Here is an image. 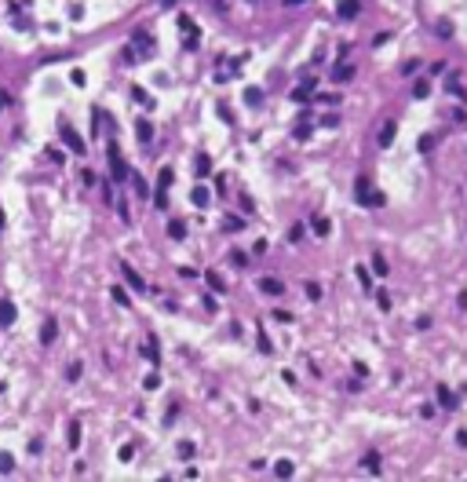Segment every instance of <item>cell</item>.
I'll return each mask as SVG.
<instances>
[{"label":"cell","instance_id":"6da1fadb","mask_svg":"<svg viewBox=\"0 0 467 482\" xmlns=\"http://www.w3.org/2000/svg\"><path fill=\"white\" fill-rule=\"evenodd\" d=\"M110 172H113V179L117 183H124L132 172H128V165H124V157H121V150H117V143H110Z\"/></svg>","mask_w":467,"mask_h":482},{"label":"cell","instance_id":"7a4b0ae2","mask_svg":"<svg viewBox=\"0 0 467 482\" xmlns=\"http://www.w3.org/2000/svg\"><path fill=\"white\" fill-rule=\"evenodd\" d=\"M62 143H66V146H70L73 153H84V139H81V135H77V132L70 128V124H66V121H62Z\"/></svg>","mask_w":467,"mask_h":482},{"label":"cell","instance_id":"3957f363","mask_svg":"<svg viewBox=\"0 0 467 482\" xmlns=\"http://www.w3.org/2000/svg\"><path fill=\"white\" fill-rule=\"evenodd\" d=\"M121 271H124V282H128V285H132L135 292H146V282H143V278H139V274H135V271L128 267V263H121Z\"/></svg>","mask_w":467,"mask_h":482},{"label":"cell","instance_id":"277c9868","mask_svg":"<svg viewBox=\"0 0 467 482\" xmlns=\"http://www.w3.org/2000/svg\"><path fill=\"white\" fill-rule=\"evenodd\" d=\"M314 88H318V81H314V77H303V84L292 91V99H296V102H303V99H310V91H314Z\"/></svg>","mask_w":467,"mask_h":482},{"label":"cell","instance_id":"5b68a950","mask_svg":"<svg viewBox=\"0 0 467 482\" xmlns=\"http://www.w3.org/2000/svg\"><path fill=\"white\" fill-rule=\"evenodd\" d=\"M394 135H398V124H394V121H387L383 128H380V139H376V143H380V146H391V143H394Z\"/></svg>","mask_w":467,"mask_h":482},{"label":"cell","instance_id":"8992f818","mask_svg":"<svg viewBox=\"0 0 467 482\" xmlns=\"http://www.w3.org/2000/svg\"><path fill=\"white\" fill-rule=\"evenodd\" d=\"M55 333H59V325H55V318H48L40 325V344H55Z\"/></svg>","mask_w":467,"mask_h":482},{"label":"cell","instance_id":"52a82bcc","mask_svg":"<svg viewBox=\"0 0 467 482\" xmlns=\"http://www.w3.org/2000/svg\"><path fill=\"white\" fill-rule=\"evenodd\" d=\"M336 11H339V19H358V0H339Z\"/></svg>","mask_w":467,"mask_h":482},{"label":"cell","instance_id":"ba28073f","mask_svg":"<svg viewBox=\"0 0 467 482\" xmlns=\"http://www.w3.org/2000/svg\"><path fill=\"white\" fill-rule=\"evenodd\" d=\"M259 289H263V292H270V296H277V292H281L285 285L277 282V278H259Z\"/></svg>","mask_w":467,"mask_h":482},{"label":"cell","instance_id":"9c48e42d","mask_svg":"<svg viewBox=\"0 0 467 482\" xmlns=\"http://www.w3.org/2000/svg\"><path fill=\"white\" fill-rule=\"evenodd\" d=\"M438 402H442V406H445V409H453V406H456V395H453V391H449V387H445V384H438Z\"/></svg>","mask_w":467,"mask_h":482},{"label":"cell","instance_id":"30bf717a","mask_svg":"<svg viewBox=\"0 0 467 482\" xmlns=\"http://www.w3.org/2000/svg\"><path fill=\"white\" fill-rule=\"evenodd\" d=\"M351 77H354V66H347V62H339L332 70V81H351Z\"/></svg>","mask_w":467,"mask_h":482},{"label":"cell","instance_id":"8fae6325","mask_svg":"<svg viewBox=\"0 0 467 482\" xmlns=\"http://www.w3.org/2000/svg\"><path fill=\"white\" fill-rule=\"evenodd\" d=\"M15 322V307L8 300H0V325H11Z\"/></svg>","mask_w":467,"mask_h":482},{"label":"cell","instance_id":"7c38bea8","mask_svg":"<svg viewBox=\"0 0 467 482\" xmlns=\"http://www.w3.org/2000/svg\"><path fill=\"white\" fill-rule=\"evenodd\" d=\"M310 227H314V234H318V238L329 234V220H325V216H314V220H310Z\"/></svg>","mask_w":467,"mask_h":482},{"label":"cell","instance_id":"4fadbf2b","mask_svg":"<svg viewBox=\"0 0 467 482\" xmlns=\"http://www.w3.org/2000/svg\"><path fill=\"white\" fill-rule=\"evenodd\" d=\"M132 99H139V102H143V106H146V110H153V99H150V95H146V91H143V88H139V84L132 88Z\"/></svg>","mask_w":467,"mask_h":482},{"label":"cell","instance_id":"5bb4252c","mask_svg":"<svg viewBox=\"0 0 467 482\" xmlns=\"http://www.w3.org/2000/svg\"><path fill=\"white\" fill-rule=\"evenodd\" d=\"M245 102H248V106H259V102H263V91H259V88H245Z\"/></svg>","mask_w":467,"mask_h":482},{"label":"cell","instance_id":"9a60e30c","mask_svg":"<svg viewBox=\"0 0 467 482\" xmlns=\"http://www.w3.org/2000/svg\"><path fill=\"white\" fill-rule=\"evenodd\" d=\"M168 238H176V241H183V238H186V227H183L179 220H176V223H168Z\"/></svg>","mask_w":467,"mask_h":482},{"label":"cell","instance_id":"2e32d148","mask_svg":"<svg viewBox=\"0 0 467 482\" xmlns=\"http://www.w3.org/2000/svg\"><path fill=\"white\" fill-rule=\"evenodd\" d=\"M190 197H194V205H197V208H205V205H208V190H205V186H197Z\"/></svg>","mask_w":467,"mask_h":482},{"label":"cell","instance_id":"e0dca14e","mask_svg":"<svg viewBox=\"0 0 467 482\" xmlns=\"http://www.w3.org/2000/svg\"><path fill=\"white\" fill-rule=\"evenodd\" d=\"M143 387H146V391H157V387H161V372H146Z\"/></svg>","mask_w":467,"mask_h":482},{"label":"cell","instance_id":"ac0fdd59","mask_svg":"<svg viewBox=\"0 0 467 482\" xmlns=\"http://www.w3.org/2000/svg\"><path fill=\"white\" fill-rule=\"evenodd\" d=\"M135 128H139V139H143V143H150V139H153V128H150V121H139Z\"/></svg>","mask_w":467,"mask_h":482},{"label":"cell","instance_id":"d6986e66","mask_svg":"<svg viewBox=\"0 0 467 482\" xmlns=\"http://www.w3.org/2000/svg\"><path fill=\"white\" fill-rule=\"evenodd\" d=\"M128 179H132V186H135V190H139V197H146V179H143V176H139V172H132Z\"/></svg>","mask_w":467,"mask_h":482},{"label":"cell","instance_id":"ffe728a7","mask_svg":"<svg viewBox=\"0 0 467 482\" xmlns=\"http://www.w3.org/2000/svg\"><path fill=\"white\" fill-rule=\"evenodd\" d=\"M66 380H70V384L81 380V362H70V365H66Z\"/></svg>","mask_w":467,"mask_h":482},{"label":"cell","instance_id":"44dd1931","mask_svg":"<svg viewBox=\"0 0 467 482\" xmlns=\"http://www.w3.org/2000/svg\"><path fill=\"white\" fill-rule=\"evenodd\" d=\"M445 88H449V95H460V99H463V88H460V81H456V73L445 81Z\"/></svg>","mask_w":467,"mask_h":482},{"label":"cell","instance_id":"7402d4cb","mask_svg":"<svg viewBox=\"0 0 467 482\" xmlns=\"http://www.w3.org/2000/svg\"><path fill=\"white\" fill-rule=\"evenodd\" d=\"M11 468H15V457L11 453H0V475H8Z\"/></svg>","mask_w":467,"mask_h":482},{"label":"cell","instance_id":"603a6c76","mask_svg":"<svg viewBox=\"0 0 467 482\" xmlns=\"http://www.w3.org/2000/svg\"><path fill=\"white\" fill-rule=\"evenodd\" d=\"M70 446H73V449L81 446V424H77V420L70 424Z\"/></svg>","mask_w":467,"mask_h":482},{"label":"cell","instance_id":"cb8c5ba5","mask_svg":"<svg viewBox=\"0 0 467 482\" xmlns=\"http://www.w3.org/2000/svg\"><path fill=\"white\" fill-rule=\"evenodd\" d=\"M358 282H362V289L369 292V289H372V274H369L365 267H358Z\"/></svg>","mask_w":467,"mask_h":482},{"label":"cell","instance_id":"d4e9b609","mask_svg":"<svg viewBox=\"0 0 467 482\" xmlns=\"http://www.w3.org/2000/svg\"><path fill=\"white\" fill-rule=\"evenodd\" d=\"M427 91H431L427 81H416V88H413V95H416V99H427Z\"/></svg>","mask_w":467,"mask_h":482},{"label":"cell","instance_id":"484cf974","mask_svg":"<svg viewBox=\"0 0 467 482\" xmlns=\"http://www.w3.org/2000/svg\"><path fill=\"white\" fill-rule=\"evenodd\" d=\"M168 183H172V168H161V179H157V186H161V190H168Z\"/></svg>","mask_w":467,"mask_h":482},{"label":"cell","instance_id":"4316f807","mask_svg":"<svg viewBox=\"0 0 467 482\" xmlns=\"http://www.w3.org/2000/svg\"><path fill=\"white\" fill-rule=\"evenodd\" d=\"M205 282H208V285H212V289H219V292H223V289H226V285H223V282H219V274H212V271H208V274H205Z\"/></svg>","mask_w":467,"mask_h":482},{"label":"cell","instance_id":"83f0119b","mask_svg":"<svg viewBox=\"0 0 467 482\" xmlns=\"http://www.w3.org/2000/svg\"><path fill=\"white\" fill-rule=\"evenodd\" d=\"M274 471L281 475V478H288V475H292V464H288V460H277V468H274Z\"/></svg>","mask_w":467,"mask_h":482},{"label":"cell","instance_id":"f1b7e54d","mask_svg":"<svg viewBox=\"0 0 467 482\" xmlns=\"http://www.w3.org/2000/svg\"><path fill=\"white\" fill-rule=\"evenodd\" d=\"M208 168H212V165H208V157L201 153V157H197V176H208Z\"/></svg>","mask_w":467,"mask_h":482},{"label":"cell","instance_id":"f546056e","mask_svg":"<svg viewBox=\"0 0 467 482\" xmlns=\"http://www.w3.org/2000/svg\"><path fill=\"white\" fill-rule=\"evenodd\" d=\"M153 205H157V208H164V205H168V194L161 190V186H157V194H153Z\"/></svg>","mask_w":467,"mask_h":482},{"label":"cell","instance_id":"4dcf8cb0","mask_svg":"<svg viewBox=\"0 0 467 482\" xmlns=\"http://www.w3.org/2000/svg\"><path fill=\"white\" fill-rule=\"evenodd\" d=\"M372 267H376V274H387V259L383 256H372Z\"/></svg>","mask_w":467,"mask_h":482},{"label":"cell","instance_id":"1f68e13d","mask_svg":"<svg viewBox=\"0 0 467 482\" xmlns=\"http://www.w3.org/2000/svg\"><path fill=\"white\" fill-rule=\"evenodd\" d=\"M245 223H241V216H230V220H226V230H241Z\"/></svg>","mask_w":467,"mask_h":482},{"label":"cell","instance_id":"d6a6232c","mask_svg":"<svg viewBox=\"0 0 467 482\" xmlns=\"http://www.w3.org/2000/svg\"><path fill=\"white\" fill-rule=\"evenodd\" d=\"M307 296H310V300H318V296H321V289H318L314 282H307Z\"/></svg>","mask_w":467,"mask_h":482},{"label":"cell","instance_id":"836d02e7","mask_svg":"<svg viewBox=\"0 0 467 482\" xmlns=\"http://www.w3.org/2000/svg\"><path fill=\"white\" fill-rule=\"evenodd\" d=\"M113 300H117L121 307H128V296H124V289H113Z\"/></svg>","mask_w":467,"mask_h":482},{"label":"cell","instance_id":"e575fe53","mask_svg":"<svg viewBox=\"0 0 467 482\" xmlns=\"http://www.w3.org/2000/svg\"><path fill=\"white\" fill-rule=\"evenodd\" d=\"M376 300H380V310H391V296H387V292H380Z\"/></svg>","mask_w":467,"mask_h":482},{"label":"cell","instance_id":"d590c367","mask_svg":"<svg viewBox=\"0 0 467 482\" xmlns=\"http://www.w3.org/2000/svg\"><path fill=\"white\" fill-rule=\"evenodd\" d=\"M285 4H288V8H296V4H303V0H285Z\"/></svg>","mask_w":467,"mask_h":482},{"label":"cell","instance_id":"8d00e7d4","mask_svg":"<svg viewBox=\"0 0 467 482\" xmlns=\"http://www.w3.org/2000/svg\"><path fill=\"white\" fill-rule=\"evenodd\" d=\"M0 230H4V212H0Z\"/></svg>","mask_w":467,"mask_h":482}]
</instances>
